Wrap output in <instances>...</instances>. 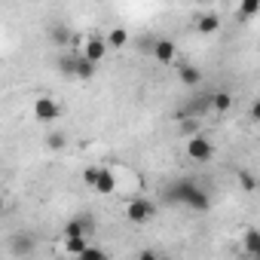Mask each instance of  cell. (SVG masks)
<instances>
[{"instance_id":"1","label":"cell","mask_w":260,"mask_h":260,"mask_svg":"<svg viewBox=\"0 0 260 260\" xmlns=\"http://www.w3.org/2000/svg\"><path fill=\"white\" fill-rule=\"evenodd\" d=\"M162 199L169 205H187L190 211H199V214H205L211 208V193L205 187H199L196 178H178V181H172L162 190Z\"/></svg>"},{"instance_id":"2","label":"cell","mask_w":260,"mask_h":260,"mask_svg":"<svg viewBox=\"0 0 260 260\" xmlns=\"http://www.w3.org/2000/svg\"><path fill=\"white\" fill-rule=\"evenodd\" d=\"M7 251L13 254V257H31L34 251H37V236L31 233V230H16L10 239H7Z\"/></svg>"},{"instance_id":"3","label":"cell","mask_w":260,"mask_h":260,"mask_svg":"<svg viewBox=\"0 0 260 260\" xmlns=\"http://www.w3.org/2000/svg\"><path fill=\"white\" fill-rule=\"evenodd\" d=\"M187 156H190L193 162H211V156H214V144H211V138H205V135H193V138H187Z\"/></svg>"},{"instance_id":"4","label":"cell","mask_w":260,"mask_h":260,"mask_svg":"<svg viewBox=\"0 0 260 260\" xmlns=\"http://www.w3.org/2000/svg\"><path fill=\"white\" fill-rule=\"evenodd\" d=\"M153 214H156V205L150 199H144V196H138V199H132V202L125 205V217L132 220V223H147Z\"/></svg>"},{"instance_id":"5","label":"cell","mask_w":260,"mask_h":260,"mask_svg":"<svg viewBox=\"0 0 260 260\" xmlns=\"http://www.w3.org/2000/svg\"><path fill=\"white\" fill-rule=\"evenodd\" d=\"M34 116H37L40 122H52V119H58V116H61V107L55 104V98L43 95V98H37V101H34Z\"/></svg>"},{"instance_id":"6","label":"cell","mask_w":260,"mask_h":260,"mask_svg":"<svg viewBox=\"0 0 260 260\" xmlns=\"http://www.w3.org/2000/svg\"><path fill=\"white\" fill-rule=\"evenodd\" d=\"M153 58L159 61V64H172L175 61V55H178V46H175V40H169V37H156V43H153Z\"/></svg>"},{"instance_id":"7","label":"cell","mask_w":260,"mask_h":260,"mask_svg":"<svg viewBox=\"0 0 260 260\" xmlns=\"http://www.w3.org/2000/svg\"><path fill=\"white\" fill-rule=\"evenodd\" d=\"M80 55H83L86 61H92V64H98V61H101V58L107 55V43H104V40H98V37H89Z\"/></svg>"},{"instance_id":"8","label":"cell","mask_w":260,"mask_h":260,"mask_svg":"<svg viewBox=\"0 0 260 260\" xmlns=\"http://www.w3.org/2000/svg\"><path fill=\"white\" fill-rule=\"evenodd\" d=\"M220 28V16L217 13H202L199 19H196V31L199 34H214Z\"/></svg>"},{"instance_id":"9","label":"cell","mask_w":260,"mask_h":260,"mask_svg":"<svg viewBox=\"0 0 260 260\" xmlns=\"http://www.w3.org/2000/svg\"><path fill=\"white\" fill-rule=\"evenodd\" d=\"M95 190H98L101 196H110V193L116 190V178H113V172H110V169H101V172H98V181H95Z\"/></svg>"},{"instance_id":"10","label":"cell","mask_w":260,"mask_h":260,"mask_svg":"<svg viewBox=\"0 0 260 260\" xmlns=\"http://www.w3.org/2000/svg\"><path fill=\"white\" fill-rule=\"evenodd\" d=\"M242 248H245L248 257H260V233H257L254 226L245 230V236H242Z\"/></svg>"},{"instance_id":"11","label":"cell","mask_w":260,"mask_h":260,"mask_svg":"<svg viewBox=\"0 0 260 260\" xmlns=\"http://www.w3.org/2000/svg\"><path fill=\"white\" fill-rule=\"evenodd\" d=\"M178 80H181L184 86H199V83H202V71H199L196 64H181Z\"/></svg>"},{"instance_id":"12","label":"cell","mask_w":260,"mask_h":260,"mask_svg":"<svg viewBox=\"0 0 260 260\" xmlns=\"http://www.w3.org/2000/svg\"><path fill=\"white\" fill-rule=\"evenodd\" d=\"M49 40H52L58 49H64V46L71 43V28H68V25H49Z\"/></svg>"},{"instance_id":"13","label":"cell","mask_w":260,"mask_h":260,"mask_svg":"<svg viewBox=\"0 0 260 260\" xmlns=\"http://www.w3.org/2000/svg\"><path fill=\"white\" fill-rule=\"evenodd\" d=\"M95 68H98V64L86 61V58L77 52V64H74V77H77V80H92V77H95Z\"/></svg>"},{"instance_id":"14","label":"cell","mask_w":260,"mask_h":260,"mask_svg":"<svg viewBox=\"0 0 260 260\" xmlns=\"http://www.w3.org/2000/svg\"><path fill=\"white\" fill-rule=\"evenodd\" d=\"M211 107H214L217 113H226V110L233 107V95H230L226 89H220V92H211Z\"/></svg>"},{"instance_id":"15","label":"cell","mask_w":260,"mask_h":260,"mask_svg":"<svg viewBox=\"0 0 260 260\" xmlns=\"http://www.w3.org/2000/svg\"><path fill=\"white\" fill-rule=\"evenodd\" d=\"M107 49H122L125 43H128V34H125V28H113L110 34H107Z\"/></svg>"},{"instance_id":"16","label":"cell","mask_w":260,"mask_h":260,"mask_svg":"<svg viewBox=\"0 0 260 260\" xmlns=\"http://www.w3.org/2000/svg\"><path fill=\"white\" fill-rule=\"evenodd\" d=\"M86 248H89V239H83V236L64 239V251H68V254H74V257H80V254H83Z\"/></svg>"},{"instance_id":"17","label":"cell","mask_w":260,"mask_h":260,"mask_svg":"<svg viewBox=\"0 0 260 260\" xmlns=\"http://www.w3.org/2000/svg\"><path fill=\"white\" fill-rule=\"evenodd\" d=\"M46 147H49V150H64V147H68V135H64V132L46 135Z\"/></svg>"},{"instance_id":"18","label":"cell","mask_w":260,"mask_h":260,"mask_svg":"<svg viewBox=\"0 0 260 260\" xmlns=\"http://www.w3.org/2000/svg\"><path fill=\"white\" fill-rule=\"evenodd\" d=\"M260 13V0H245V4L239 7V16L242 19H251V16H257Z\"/></svg>"},{"instance_id":"19","label":"cell","mask_w":260,"mask_h":260,"mask_svg":"<svg viewBox=\"0 0 260 260\" xmlns=\"http://www.w3.org/2000/svg\"><path fill=\"white\" fill-rule=\"evenodd\" d=\"M77 260H110V257H107V254H104L101 248H95V245H89V248H86V251H83V254H80Z\"/></svg>"},{"instance_id":"20","label":"cell","mask_w":260,"mask_h":260,"mask_svg":"<svg viewBox=\"0 0 260 260\" xmlns=\"http://www.w3.org/2000/svg\"><path fill=\"white\" fill-rule=\"evenodd\" d=\"M98 172H101V166H89V169L83 172V184L95 190V181H98Z\"/></svg>"},{"instance_id":"21","label":"cell","mask_w":260,"mask_h":260,"mask_svg":"<svg viewBox=\"0 0 260 260\" xmlns=\"http://www.w3.org/2000/svg\"><path fill=\"white\" fill-rule=\"evenodd\" d=\"M239 181H242V187H245L248 193H251V190L257 187V178H254V175H251L248 169H242V172H239Z\"/></svg>"},{"instance_id":"22","label":"cell","mask_w":260,"mask_h":260,"mask_svg":"<svg viewBox=\"0 0 260 260\" xmlns=\"http://www.w3.org/2000/svg\"><path fill=\"white\" fill-rule=\"evenodd\" d=\"M196 128H199V122H196V119H184V122H181V132H184V135H190V138L196 135Z\"/></svg>"},{"instance_id":"23","label":"cell","mask_w":260,"mask_h":260,"mask_svg":"<svg viewBox=\"0 0 260 260\" xmlns=\"http://www.w3.org/2000/svg\"><path fill=\"white\" fill-rule=\"evenodd\" d=\"M138 260H162V257H159L156 251H141V254H138Z\"/></svg>"},{"instance_id":"24","label":"cell","mask_w":260,"mask_h":260,"mask_svg":"<svg viewBox=\"0 0 260 260\" xmlns=\"http://www.w3.org/2000/svg\"><path fill=\"white\" fill-rule=\"evenodd\" d=\"M0 214H4V196H0Z\"/></svg>"},{"instance_id":"25","label":"cell","mask_w":260,"mask_h":260,"mask_svg":"<svg viewBox=\"0 0 260 260\" xmlns=\"http://www.w3.org/2000/svg\"><path fill=\"white\" fill-rule=\"evenodd\" d=\"M248 260H260V257H248Z\"/></svg>"}]
</instances>
